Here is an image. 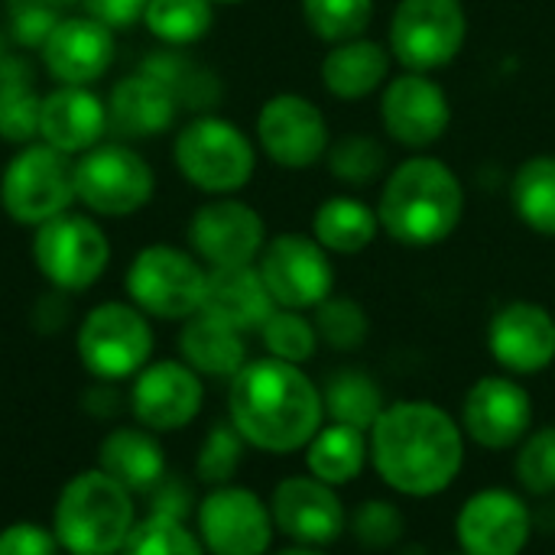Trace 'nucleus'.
<instances>
[{
    "instance_id": "f257e3e1",
    "label": "nucleus",
    "mask_w": 555,
    "mask_h": 555,
    "mask_svg": "<svg viewBox=\"0 0 555 555\" xmlns=\"http://www.w3.org/2000/svg\"><path fill=\"white\" fill-rule=\"evenodd\" d=\"M367 439L377 478L410 501L446 494L465 468V429L433 400L387 403Z\"/></svg>"
},
{
    "instance_id": "f03ea898",
    "label": "nucleus",
    "mask_w": 555,
    "mask_h": 555,
    "mask_svg": "<svg viewBox=\"0 0 555 555\" xmlns=\"http://www.w3.org/2000/svg\"><path fill=\"white\" fill-rule=\"evenodd\" d=\"M228 420L257 452H306L312 436L325 426L322 387L299 364L270 354L247 361L231 377Z\"/></svg>"
},
{
    "instance_id": "7ed1b4c3",
    "label": "nucleus",
    "mask_w": 555,
    "mask_h": 555,
    "mask_svg": "<svg viewBox=\"0 0 555 555\" xmlns=\"http://www.w3.org/2000/svg\"><path fill=\"white\" fill-rule=\"evenodd\" d=\"M374 208L390 241L403 247H436L462 224L465 185L449 163L416 153L387 172Z\"/></svg>"
},
{
    "instance_id": "20e7f679",
    "label": "nucleus",
    "mask_w": 555,
    "mask_h": 555,
    "mask_svg": "<svg viewBox=\"0 0 555 555\" xmlns=\"http://www.w3.org/2000/svg\"><path fill=\"white\" fill-rule=\"evenodd\" d=\"M137 520L133 494L94 465L62 485L52 533L68 555H120Z\"/></svg>"
},
{
    "instance_id": "39448f33",
    "label": "nucleus",
    "mask_w": 555,
    "mask_h": 555,
    "mask_svg": "<svg viewBox=\"0 0 555 555\" xmlns=\"http://www.w3.org/2000/svg\"><path fill=\"white\" fill-rule=\"evenodd\" d=\"M172 156L189 185L218 198L241 192L257 169L254 140L234 120L218 114L189 120L172 143Z\"/></svg>"
},
{
    "instance_id": "423d86ee",
    "label": "nucleus",
    "mask_w": 555,
    "mask_h": 555,
    "mask_svg": "<svg viewBox=\"0 0 555 555\" xmlns=\"http://www.w3.org/2000/svg\"><path fill=\"white\" fill-rule=\"evenodd\" d=\"M78 358L94 380H133L153 361L150 315L133 302H101L78 325Z\"/></svg>"
},
{
    "instance_id": "0eeeda50",
    "label": "nucleus",
    "mask_w": 555,
    "mask_h": 555,
    "mask_svg": "<svg viewBox=\"0 0 555 555\" xmlns=\"http://www.w3.org/2000/svg\"><path fill=\"white\" fill-rule=\"evenodd\" d=\"M468 39V13L462 0H400L390 16L387 49L403 72L449 68Z\"/></svg>"
},
{
    "instance_id": "6e6552de",
    "label": "nucleus",
    "mask_w": 555,
    "mask_h": 555,
    "mask_svg": "<svg viewBox=\"0 0 555 555\" xmlns=\"http://www.w3.org/2000/svg\"><path fill=\"white\" fill-rule=\"evenodd\" d=\"M208 270L189 250L172 244L143 247L127 270V296L150 319L185 322L202 312Z\"/></svg>"
},
{
    "instance_id": "1a4fd4ad",
    "label": "nucleus",
    "mask_w": 555,
    "mask_h": 555,
    "mask_svg": "<svg viewBox=\"0 0 555 555\" xmlns=\"http://www.w3.org/2000/svg\"><path fill=\"white\" fill-rule=\"evenodd\" d=\"M75 198V163L49 143L20 150L0 179V205L16 224H46L68 211Z\"/></svg>"
},
{
    "instance_id": "9d476101",
    "label": "nucleus",
    "mask_w": 555,
    "mask_h": 555,
    "mask_svg": "<svg viewBox=\"0 0 555 555\" xmlns=\"http://www.w3.org/2000/svg\"><path fill=\"white\" fill-rule=\"evenodd\" d=\"M33 260L59 293H85L104 276L111 241L91 218L65 211L36 228Z\"/></svg>"
},
{
    "instance_id": "9b49d317",
    "label": "nucleus",
    "mask_w": 555,
    "mask_h": 555,
    "mask_svg": "<svg viewBox=\"0 0 555 555\" xmlns=\"http://www.w3.org/2000/svg\"><path fill=\"white\" fill-rule=\"evenodd\" d=\"M257 270L276 302V309L312 312L335 293L332 254L312 234H276L263 244Z\"/></svg>"
},
{
    "instance_id": "f8f14e48",
    "label": "nucleus",
    "mask_w": 555,
    "mask_h": 555,
    "mask_svg": "<svg viewBox=\"0 0 555 555\" xmlns=\"http://www.w3.org/2000/svg\"><path fill=\"white\" fill-rule=\"evenodd\" d=\"M156 189L150 163L120 143L94 146L75 163V198L101 218H124L140 211Z\"/></svg>"
},
{
    "instance_id": "ddd939ff",
    "label": "nucleus",
    "mask_w": 555,
    "mask_h": 555,
    "mask_svg": "<svg viewBox=\"0 0 555 555\" xmlns=\"http://www.w3.org/2000/svg\"><path fill=\"white\" fill-rule=\"evenodd\" d=\"M195 533L208 555H270L276 524L257 491L221 485L198 501Z\"/></svg>"
},
{
    "instance_id": "4468645a",
    "label": "nucleus",
    "mask_w": 555,
    "mask_h": 555,
    "mask_svg": "<svg viewBox=\"0 0 555 555\" xmlns=\"http://www.w3.org/2000/svg\"><path fill=\"white\" fill-rule=\"evenodd\" d=\"M459 423L465 429V439L485 452L517 449L533 429V397L520 384V377H478L462 400Z\"/></svg>"
},
{
    "instance_id": "2eb2a0df",
    "label": "nucleus",
    "mask_w": 555,
    "mask_h": 555,
    "mask_svg": "<svg viewBox=\"0 0 555 555\" xmlns=\"http://www.w3.org/2000/svg\"><path fill=\"white\" fill-rule=\"evenodd\" d=\"M257 143L283 169H312L332 146L328 117L306 94L280 91L257 114Z\"/></svg>"
},
{
    "instance_id": "dca6fc26",
    "label": "nucleus",
    "mask_w": 555,
    "mask_h": 555,
    "mask_svg": "<svg viewBox=\"0 0 555 555\" xmlns=\"http://www.w3.org/2000/svg\"><path fill=\"white\" fill-rule=\"evenodd\" d=\"M380 124L393 143L423 153L439 143L452 124L449 91L426 72L390 75L380 91Z\"/></svg>"
},
{
    "instance_id": "f3484780",
    "label": "nucleus",
    "mask_w": 555,
    "mask_h": 555,
    "mask_svg": "<svg viewBox=\"0 0 555 555\" xmlns=\"http://www.w3.org/2000/svg\"><path fill=\"white\" fill-rule=\"evenodd\" d=\"M205 403V384L202 374H195L182 358L150 361L130 384L127 406L133 413V423L143 429L166 436L192 426Z\"/></svg>"
},
{
    "instance_id": "a211bd4d",
    "label": "nucleus",
    "mask_w": 555,
    "mask_h": 555,
    "mask_svg": "<svg viewBox=\"0 0 555 555\" xmlns=\"http://www.w3.org/2000/svg\"><path fill=\"white\" fill-rule=\"evenodd\" d=\"M455 540L465 555H524L533 540V514L511 488H481L455 514Z\"/></svg>"
},
{
    "instance_id": "6ab92c4d",
    "label": "nucleus",
    "mask_w": 555,
    "mask_h": 555,
    "mask_svg": "<svg viewBox=\"0 0 555 555\" xmlns=\"http://www.w3.org/2000/svg\"><path fill=\"white\" fill-rule=\"evenodd\" d=\"M270 514L276 533H283L296 546L325 550L341 540L348 530V511L338 488L306 475H289L273 488Z\"/></svg>"
},
{
    "instance_id": "aec40b11",
    "label": "nucleus",
    "mask_w": 555,
    "mask_h": 555,
    "mask_svg": "<svg viewBox=\"0 0 555 555\" xmlns=\"http://www.w3.org/2000/svg\"><path fill=\"white\" fill-rule=\"evenodd\" d=\"M267 224L263 218L231 195H221L208 205H202L189 221V244L198 260L215 267H250L257 263L263 244H267Z\"/></svg>"
},
{
    "instance_id": "412c9836",
    "label": "nucleus",
    "mask_w": 555,
    "mask_h": 555,
    "mask_svg": "<svg viewBox=\"0 0 555 555\" xmlns=\"http://www.w3.org/2000/svg\"><path fill=\"white\" fill-rule=\"evenodd\" d=\"M488 351L511 377H533L555 364V315L533 299L504 302L488 325Z\"/></svg>"
},
{
    "instance_id": "4be33fe9",
    "label": "nucleus",
    "mask_w": 555,
    "mask_h": 555,
    "mask_svg": "<svg viewBox=\"0 0 555 555\" xmlns=\"http://www.w3.org/2000/svg\"><path fill=\"white\" fill-rule=\"evenodd\" d=\"M114 29L94 16H62L42 42V62L59 85H91L114 62Z\"/></svg>"
},
{
    "instance_id": "5701e85b",
    "label": "nucleus",
    "mask_w": 555,
    "mask_h": 555,
    "mask_svg": "<svg viewBox=\"0 0 555 555\" xmlns=\"http://www.w3.org/2000/svg\"><path fill=\"white\" fill-rule=\"evenodd\" d=\"M111 130L107 101H101L85 85H59L42 98L39 107V140L65 156L88 153Z\"/></svg>"
},
{
    "instance_id": "b1692460",
    "label": "nucleus",
    "mask_w": 555,
    "mask_h": 555,
    "mask_svg": "<svg viewBox=\"0 0 555 555\" xmlns=\"http://www.w3.org/2000/svg\"><path fill=\"white\" fill-rule=\"evenodd\" d=\"M202 312L237 328L241 335L260 332L263 322L276 312V302L257 270L250 267H215L205 280Z\"/></svg>"
},
{
    "instance_id": "393cba45",
    "label": "nucleus",
    "mask_w": 555,
    "mask_h": 555,
    "mask_svg": "<svg viewBox=\"0 0 555 555\" xmlns=\"http://www.w3.org/2000/svg\"><path fill=\"white\" fill-rule=\"evenodd\" d=\"M319 75L332 98L364 101V98L384 91V85L390 81L393 55H390L387 42L358 36V39L332 46L319 65Z\"/></svg>"
},
{
    "instance_id": "a878e982",
    "label": "nucleus",
    "mask_w": 555,
    "mask_h": 555,
    "mask_svg": "<svg viewBox=\"0 0 555 555\" xmlns=\"http://www.w3.org/2000/svg\"><path fill=\"white\" fill-rule=\"evenodd\" d=\"M98 468L120 481L133 498H146L169 472H166V452L156 433L133 426L111 429L98 446Z\"/></svg>"
},
{
    "instance_id": "bb28decb",
    "label": "nucleus",
    "mask_w": 555,
    "mask_h": 555,
    "mask_svg": "<svg viewBox=\"0 0 555 555\" xmlns=\"http://www.w3.org/2000/svg\"><path fill=\"white\" fill-rule=\"evenodd\" d=\"M179 101L150 75L137 72L114 85L107 98V124L127 140L159 137L176 124Z\"/></svg>"
},
{
    "instance_id": "cd10ccee",
    "label": "nucleus",
    "mask_w": 555,
    "mask_h": 555,
    "mask_svg": "<svg viewBox=\"0 0 555 555\" xmlns=\"http://www.w3.org/2000/svg\"><path fill=\"white\" fill-rule=\"evenodd\" d=\"M179 351H182V361L195 374L221 377V380H231L250 361L244 335L237 328L205 315V312H195L192 319L182 322Z\"/></svg>"
},
{
    "instance_id": "c85d7f7f",
    "label": "nucleus",
    "mask_w": 555,
    "mask_h": 555,
    "mask_svg": "<svg viewBox=\"0 0 555 555\" xmlns=\"http://www.w3.org/2000/svg\"><path fill=\"white\" fill-rule=\"evenodd\" d=\"M380 231L377 208L367 205L358 195H332L319 202L312 215V237L332 254V257H354L364 254Z\"/></svg>"
},
{
    "instance_id": "c756f323",
    "label": "nucleus",
    "mask_w": 555,
    "mask_h": 555,
    "mask_svg": "<svg viewBox=\"0 0 555 555\" xmlns=\"http://www.w3.org/2000/svg\"><path fill=\"white\" fill-rule=\"evenodd\" d=\"M367 465H371L367 433L345 426V423H325L306 446L309 475L332 488H345V485L358 481Z\"/></svg>"
},
{
    "instance_id": "7c9ffc66",
    "label": "nucleus",
    "mask_w": 555,
    "mask_h": 555,
    "mask_svg": "<svg viewBox=\"0 0 555 555\" xmlns=\"http://www.w3.org/2000/svg\"><path fill=\"white\" fill-rule=\"evenodd\" d=\"M322 403H325V420L328 423H345L361 433H371L380 413L387 410L384 387L374 380V374L361 367H341L335 371L325 387H322Z\"/></svg>"
},
{
    "instance_id": "2f4dec72",
    "label": "nucleus",
    "mask_w": 555,
    "mask_h": 555,
    "mask_svg": "<svg viewBox=\"0 0 555 555\" xmlns=\"http://www.w3.org/2000/svg\"><path fill=\"white\" fill-rule=\"evenodd\" d=\"M39 107L33 65L26 55L7 52L0 62V137L10 143H26L39 137Z\"/></svg>"
},
{
    "instance_id": "473e14b6",
    "label": "nucleus",
    "mask_w": 555,
    "mask_h": 555,
    "mask_svg": "<svg viewBox=\"0 0 555 555\" xmlns=\"http://www.w3.org/2000/svg\"><path fill=\"white\" fill-rule=\"evenodd\" d=\"M511 205L524 228L540 237H555V153H537L517 166Z\"/></svg>"
},
{
    "instance_id": "72a5a7b5",
    "label": "nucleus",
    "mask_w": 555,
    "mask_h": 555,
    "mask_svg": "<svg viewBox=\"0 0 555 555\" xmlns=\"http://www.w3.org/2000/svg\"><path fill=\"white\" fill-rule=\"evenodd\" d=\"M143 75L156 78L176 101L179 107H211L221 94L218 88V78L202 68L198 62H192L189 55H182L176 46H166V49H156L143 59L140 65Z\"/></svg>"
},
{
    "instance_id": "f704fd0d",
    "label": "nucleus",
    "mask_w": 555,
    "mask_h": 555,
    "mask_svg": "<svg viewBox=\"0 0 555 555\" xmlns=\"http://www.w3.org/2000/svg\"><path fill=\"white\" fill-rule=\"evenodd\" d=\"M215 23L211 0H150L143 26L166 46H192L208 36Z\"/></svg>"
},
{
    "instance_id": "c9c22d12",
    "label": "nucleus",
    "mask_w": 555,
    "mask_h": 555,
    "mask_svg": "<svg viewBox=\"0 0 555 555\" xmlns=\"http://www.w3.org/2000/svg\"><path fill=\"white\" fill-rule=\"evenodd\" d=\"M309 33L328 46L367 36L374 0H299Z\"/></svg>"
},
{
    "instance_id": "e433bc0d",
    "label": "nucleus",
    "mask_w": 555,
    "mask_h": 555,
    "mask_svg": "<svg viewBox=\"0 0 555 555\" xmlns=\"http://www.w3.org/2000/svg\"><path fill=\"white\" fill-rule=\"evenodd\" d=\"M328 172L348 185V189H367L374 185L384 169H387V150L380 140L367 137V133H348L341 140H332L328 153H325Z\"/></svg>"
},
{
    "instance_id": "4c0bfd02",
    "label": "nucleus",
    "mask_w": 555,
    "mask_h": 555,
    "mask_svg": "<svg viewBox=\"0 0 555 555\" xmlns=\"http://www.w3.org/2000/svg\"><path fill=\"white\" fill-rule=\"evenodd\" d=\"M312 322H315V332H319V341L328 345L332 351H358L367 345V335H371V319H367V309L351 299V296H328L322 306L312 309Z\"/></svg>"
},
{
    "instance_id": "58836bf2",
    "label": "nucleus",
    "mask_w": 555,
    "mask_h": 555,
    "mask_svg": "<svg viewBox=\"0 0 555 555\" xmlns=\"http://www.w3.org/2000/svg\"><path fill=\"white\" fill-rule=\"evenodd\" d=\"M260 341L267 348L270 358L276 361H286V364H309L319 351V332H315V322L306 315V312H296V309H276L263 328H260Z\"/></svg>"
},
{
    "instance_id": "ea45409f",
    "label": "nucleus",
    "mask_w": 555,
    "mask_h": 555,
    "mask_svg": "<svg viewBox=\"0 0 555 555\" xmlns=\"http://www.w3.org/2000/svg\"><path fill=\"white\" fill-rule=\"evenodd\" d=\"M250 446L244 442V436L231 426V420L215 423L208 429V436L198 446L195 455V481L205 488H221V485H234L241 465H244V452Z\"/></svg>"
},
{
    "instance_id": "a19ab883",
    "label": "nucleus",
    "mask_w": 555,
    "mask_h": 555,
    "mask_svg": "<svg viewBox=\"0 0 555 555\" xmlns=\"http://www.w3.org/2000/svg\"><path fill=\"white\" fill-rule=\"evenodd\" d=\"M120 555H208L189 520L146 514L137 520Z\"/></svg>"
},
{
    "instance_id": "79ce46f5",
    "label": "nucleus",
    "mask_w": 555,
    "mask_h": 555,
    "mask_svg": "<svg viewBox=\"0 0 555 555\" xmlns=\"http://www.w3.org/2000/svg\"><path fill=\"white\" fill-rule=\"evenodd\" d=\"M348 527H351V537L358 540V546L367 553H390L406 537V517H403L400 504H393L387 498L361 501L351 511Z\"/></svg>"
},
{
    "instance_id": "37998d69",
    "label": "nucleus",
    "mask_w": 555,
    "mask_h": 555,
    "mask_svg": "<svg viewBox=\"0 0 555 555\" xmlns=\"http://www.w3.org/2000/svg\"><path fill=\"white\" fill-rule=\"evenodd\" d=\"M514 475L520 488L533 498L555 494V426L530 429V436L517 446Z\"/></svg>"
},
{
    "instance_id": "c03bdc74",
    "label": "nucleus",
    "mask_w": 555,
    "mask_h": 555,
    "mask_svg": "<svg viewBox=\"0 0 555 555\" xmlns=\"http://www.w3.org/2000/svg\"><path fill=\"white\" fill-rule=\"evenodd\" d=\"M59 20V7L49 0H10V36L26 49H42Z\"/></svg>"
},
{
    "instance_id": "a18cd8bd",
    "label": "nucleus",
    "mask_w": 555,
    "mask_h": 555,
    "mask_svg": "<svg viewBox=\"0 0 555 555\" xmlns=\"http://www.w3.org/2000/svg\"><path fill=\"white\" fill-rule=\"evenodd\" d=\"M62 546L52 533V527L16 520L0 530V555H59Z\"/></svg>"
},
{
    "instance_id": "49530a36",
    "label": "nucleus",
    "mask_w": 555,
    "mask_h": 555,
    "mask_svg": "<svg viewBox=\"0 0 555 555\" xmlns=\"http://www.w3.org/2000/svg\"><path fill=\"white\" fill-rule=\"evenodd\" d=\"M146 514H163V517H176V520H189L198 507L192 488L185 478H176V475H166L150 494H146Z\"/></svg>"
},
{
    "instance_id": "de8ad7c7",
    "label": "nucleus",
    "mask_w": 555,
    "mask_h": 555,
    "mask_svg": "<svg viewBox=\"0 0 555 555\" xmlns=\"http://www.w3.org/2000/svg\"><path fill=\"white\" fill-rule=\"evenodd\" d=\"M150 0H85L88 16L101 20L111 29H130L133 23H143Z\"/></svg>"
},
{
    "instance_id": "09e8293b",
    "label": "nucleus",
    "mask_w": 555,
    "mask_h": 555,
    "mask_svg": "<svg viewBox=\"0 0 555 555\" xmlns=\"http://www.w3.org/2000/svg\"><path fill=\"white\" fill-rule=\"evenodd\" d=\"M85 410L91 416H101V420H111L117 416L124 406H120V393H117V384H107V380H98L88 393H85Z\"/></svg>"
},
{
    "instance_id": "8fccbe9b",
    "label": "nucleus",
    "mask_w": 555,
    "mask_h": 555,
    "mask_svg": "<svg viewBox=\"0 0 555 555\" xmlns=\"http://www.w3.org/2000/svg\"><path fill=\"white\" fill-rule=\"evenodd\" d=\"M270 555H325V550H315V546H286V550H280V553H270Z\"/></svg>"
},
{
    "instance_id": "3c124183",
    "label": "nucleus",
    "mask_w": 555,
    "mask_h": 555,
    "mask_svg": "<svg viewBox=\"0 0 555 555\" xmlns=\"http://www.w3.org/2000/svg\"><path fill=\"white\" fill-rule=\"evenodd\" d=\"M49 3L62 10V7H72V3H85V0H49Z\"/></svg>"
},
{
    "instance_id": "603ef678",
    "label": "nucleus",
    "mask_w": 555,
    "mask_h": 555,
    "mask_svg": "<svg viewBox=\"0 0 555 555\" xmlns=\"http://www.w3.org/2000/svg\"><path fill=\"white\" fill-rule=\"evenodd\" d=\"M7 52H10V49H7V36L0 33V62H3V55H7Z\"/></svg>"
},
{
    "instance_id": "864d4df0",
    "label": "nucleus",
    "mask_w": 555,
    "mask_h": 555,
    "mask_svg": "<svg viewBox=\"0 0 555 555\" xmlns=\"http://www.w3.org/2000/svg\"><path fill=\"white\" fill-rule=\"evenodd\" d=\"M211 3L218 7V3H244V0H211Z\"/></svg>"
},
{
    "instance_id": "5fc2aeb1",
    "label": "nucleus",
    "mask_w": 555,
    "mask_h": 555,
    "mask_svg": "<svg viewBox=\"0 0 555 555\" xmlns=\"http://www.w3.org/2000/svg\"><path fill=\"white\" fill-rule=\"evenodd\" d=\"M59 555H68V553H59Z\"/></svg>"
},
{
    "instance_id": "6e6d98bb",
    "label": "nucleus",
    "mask_w": 555,
    "mask_h": 555,
    "mask_svg": "<svg viewBox=\"0 0 555 555\" xmlns=\"http://www.w3.org/2000/svg\"><path fill=\"white\" fill-rule=\"evenodd\" d=\"M455 555H465V553H455Z\"/></svg>"
}]
</instances>
